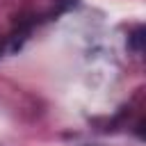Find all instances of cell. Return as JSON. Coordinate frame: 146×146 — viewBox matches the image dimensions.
<instances>
[{
    "instance_id": "6da1fadb",
    "label": "cell",
    "mask_w": 146,
    "mask_h": 146,
    "mask_svg": "<svg viewBox=\"0 0 146 146\" xmlns=\"http://www.w3.org/2000/svg\"><path fill=\"white\" fill-rule=\"evenodd\" d=\"M141 43H144V30L139 27V30H135V34L130 36V46H132L135 50H141Z\"/></svg>"
},
{
    "instance_id": "7a4b0ae2",
    "label": "cell",
    "mask_w": 146,
    "mask_h": 146,
    "mask_svg": "<svg viewBox=\"0 0 146 146\" xmlns=\"http://www.w3.org/2000/svg\"><path fill=\"white\" fill-rule=\"evenodd\" d=\"M0 52H2V41H0Z\"/></svg>"
}]
</instances>
